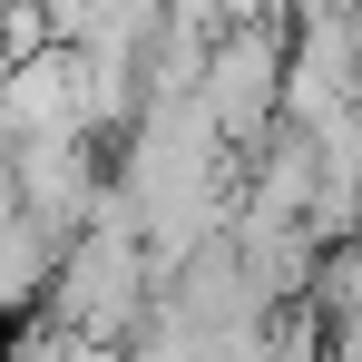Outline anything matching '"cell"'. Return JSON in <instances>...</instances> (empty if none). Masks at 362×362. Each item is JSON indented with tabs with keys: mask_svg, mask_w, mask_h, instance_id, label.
Listing matches in <instances>:
<instances>
[{
	"mask_svg": "<svg viewBox=\"0 0 362 362\" xmlns=\"http://www.w3.org/2000/svg\"><path fill=\"white\" fill-rule=\"evenodd\" d=\"M196 108L226 157H255L284 127V30L274 20H226L196 59Z\"/></svg>",
	"mask_w": 362,
	"mask_h": 362,
	"instance_id": "1",
	"label": "cell"
}]
</instances>
